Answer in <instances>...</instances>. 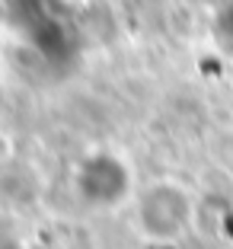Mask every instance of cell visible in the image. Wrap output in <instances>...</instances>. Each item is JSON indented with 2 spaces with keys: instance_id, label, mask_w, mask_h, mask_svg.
<instances>
[{
  "instance_id": "1",
  "label": "cell",
  "mask_w": 233,
  "mask_h": 249,
  "mask_svg": "<svg viewBox=\"0 0 233 249\" xmlns=\"http://www.w3.org/2000/svg\"><path fill=\"white\" fill-rule=\"evenodd\" d=\"M195 201L179 182H160L147 185L138 195V227L150 243H176L189 230Z\"/></svg>"
},
{
  "instance_id": "2",
  "label": "cell",
  "mask_w": 233,
  "mask_h": 249,
  "mask_svg": "<svg viewBox=\"0 0 233 249\" xmlns=\"http://www.w3.org/2000/svg\"><path fill=\"white\" fill-rule=\"evenodd\" d=\"M131 185V166L125 163V157L109 154V150L87 157L77 169V192L93 208H118L122 201H128Z\"/></svg>"
},
{
  "instance_id": "3",
  "label": "cell",
  "mask_w": 233,
  "mask_h": 249,
  "mask_svg": "<svg viewBox=\"0 0 233 249\" xmlns=\"http://www.w3.org/2000/svg\"><path fill=\"white\" fill-rule=\"evenodd\" d=\"M10 157H13V141H10L7 134L0 131V166H3V163H7Z\"/></svg>"
}]
</instances>
